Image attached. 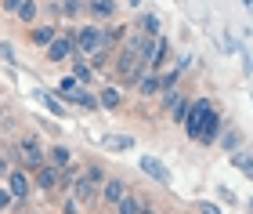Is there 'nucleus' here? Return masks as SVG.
I'll return each mask as SVG.
<instances>
[{
    "label": "nucleus",
    "mask_w": 253,
    "mask_h": 214,
    "mask_svg": "<svg viewBox=\"0 0 253 214\" xmlns=\"http://www.w3.org/2000/svg\"><path fill=\"white\" fill-rule=\"evenodd\" d=\"M213 116H221V109H217L210 98L199 95V98H192V102H188V112H185V123H181V127H185V134L192 142H199V134L206 131V123H210Z\"/></svg>",
    "instance_id": "obj_1"
},
{
    "label": "nucleus",
    "mask_w": 253,
    "mask_h": 214,
    "mask_svg": "<svg viewBox=\"0 0 253 214\" xmlns=\"http://www.w3.org/2000/svg\"><path fill=\"white\" fill-rule=\"evenodd\" d=\"M145 69H148L145 58H137L130 48L112 51V76L120 80V87H134L137 80H141V73H145Z\"/></svg>",
    "instance_id": "obj_2"
},
{
    "label": "nucleus",
    "mask_w": 253,
    "mask_h": 214,
    "mask_svg": "<svg viewBox=\"0 0 253 214\" xmlns=\"http://www.w3.org/2000/svg\"><path fill=\"white\" fill-rule=\"evenodd\" d=\"M73 40H76L80 54H94L101 48H109V44H105V26H98V22H87V26L73 29Z\"/></svg>",
    "instance_id": "obj_3"
},
{
    "label": "nucleus",
    "mask_w": 253,
    "mask_h": 214,
    "mask_svg": "<svg viewBox=\"0 0 253 214\" xmlns=\"http://www.w3.org/2000/svg\"><path fill=\"white\" fill-rule=\"evenodd\" d=\"M18 153H22V163L33 167V171H37V167H40L43 160H47V156H43V145H40L37 134H18Z\"/></svg>",
    "instance_id": "obj_4"
},
{
    "label": "nucleus",
    "mask_w": 253,
    "mask_h": 214,
    "mask_svg": "<svg viewBox=\"0 0 253 214\" xmlns=\"http://www.w3.org/2000/svg\"><path fill=\"white\" fill-rule=\"evenodd\" d=\"M58 185H62V171L43 160L37 167V174H33V189H40V193H58Z\"/></svg>",
    "instance_id": "obj_5"
},
{
    "label": "nucleus",
    "mask_w": 253,
    "mask_h": 214,
    "mask_svg": "<svg viewBox=\"0 0 253 214\" xmlns=\"http://www.w3.org/2000/svg\"><path fill=\"white\" fill-rule=\"evenodd\" d=\"M137 167H141V174H148V178H152V182H159V185H170V182H174L170 167H167L163 160H156V156H148V153L137 160Z\"/></svg>",
    "instance_id": "obj_6"
},
{
    "label": "nucleus",
    "mask_w": 253,
    "mask_h": 214,
    "mask_svg": "<svg viewBox=\"0 0 253 214\" xmlns=\"http://www.w3.org/2000/svg\"><path fill=\"white\" fill-rule=\"evenodd\" d=\"M73 51H76L73 33H58V37L47 44V62H69V58H73Z\"/></svg>",
    "instance_id": "obj_7"
},
{
    "label": "nucleus",
    "mask_w": 253,
    "mask_h": 214,
    "mask_svg": "<svg viewBox=\"0 0 253 214\" xmlns=\"http://www.w3.org/2000/svg\"><path fill=\"white\" fill-rule=\"evenodd\" d=\"M4 178H7V193L15 200H26L33 193V178H29V171H22V167H11Z\"/></svg>",
    "instance_id": "obj_8"
},
{
    "label": "nucleus",
    "mask_w": 253,
    "mask_h": 214,
    "mask_svg": "<svg viewBox=\"0 0 253 214\" xmlns=\"http://www.w3.org/2000/svg\"><path fill=\"white\" fill-rule=\"evenodd\" d=\"M126 193H130V185H126L123 178H105V182H101V193H98V200H101V204H109V207H116Z\"/></svg>",
    "instance_id": "obj_9"
},
{
    "label": "nucleus",
    "mask_w": 253,
    "mask_h": 214,
    "mask_svg": "<svg viewBox=\"0 0 253 214\" xmlns=\"http://www.w3.org/2000/svg\"><path fill=\"white\" fill-rule=\"evenodd\" d=\"M69 189H73V196H76L84 207H87V204H94V200H98V193H101V185H98V182H90L87 174H76Z\"/></svg>",
    "instance_id": "obj_10"
},
{
    "label": "nucleus",
    "mask_w": 253,
    "mask_h": 214,
    "mask_svg": "<svg viewBox=\"0 0 253 214\" xmlns=\"http://www.w3.org/2000/svg\"><path fill=\"white\" fill-rule=\"evenodd\" d=\"M87 15H90V22H98V26H105V22H112L116 18V0H87Z\"/></svg>",
    "instance_id": "obj_11"
},
{
    "label": "nucleus",
    "mask_w": 253,
    "mask_h": 214,
    "mask_svg": "<svg viewBox=\"0 0 253 214\" xmlns=\"http://www.w3.org/2000/svg\"><path fill=\"white\" fill-rule=\"evenodd\" d=\"M243 142H246V134L235 127V123H228L224 120V127H221V134H217V142L213 145H221V153H235V149H243Z\"/></svg>",
    "instance_id": "obj_12"
},
{
    "label": "nucleus",
    "mask_w": 253,
    "mask_h": 214,
    "mask_svg": "<svg viewBox=\"0 0 253 214\" xmlns=\"http://www.w3.org/2000/svg\"><path fill=\"white\" fill-rule=\"evenodd\" d=\"M170 65V40L167 37H156V48L148 54V73H163Z\"/></svg>",
    "instance_id": "obj_13"
},
{
    "label": "nucleus",
    "mask_w": 253,
    "mask_h": 214,
    "mask_svg": "<svg viewBox=\"0 0 253 214\" xmlns=\"http://www.w3.org/2000/svg\"><path fill=\"white\" fill-rule=\"evenodd\" d=\"M65 102H69V106H80V109H87V112L101 109V106H98V95H90V91H87V84H80L73 95H65Z\"/></svg>",
    "instance_id": "obj_14"
},
{
    "label": "nucleus",
    "mask_w": 253,
    "mask_h": 214,
    "mask_svg": "<svg viewBox=\"0 0 253 214\" xmlns=\"http://www.w3.org/2000/svg\"><path fill=\"white\" fill-rule=\"evenodd\" d=\"M101 149H109V153L134 149V134H116V131H105V134H101Z\"/></svg>",
    "instance_id": "obj_15"
},
{
    "label": "nucleus",
    "mask_w": 253,
    "mask_h": 214,
    "mask_svg": "<svg viewBox=\"0 0 253 214\" xmlns=\"http://www.w3.org/2000/svg\"><path fill=\"white\" fill-rule=\"evenodd\" d=\"M134 91H137V98H156L159 95V73H141V80L134 84Z\"/></svg>",
    "instance_id": "obj_16"
},
{
    "label": "nucleus",
    "mask_w": 253,
    "mask_h": 214,
    "mask_svg": "<svg viewBox=\"0 0 253 214\" xmlns=\"http://www.w3.org/2000/svg\"><path fill=\"white\" fill-rule=\"evenodd\" d=\"M54 37H58V29H54L51 22L47 26H29V44H37V48H47Z\"/></svg>",
    "instance_id": "obj_17"
},
{
    "label": "nucleus",
    "mask_w": 253,
    "mask_h": 214,
    "mask_svg": "<svg viewBox=\"0 0 253 214\" xmlns=\"http://www.w3.org/2000/svg\"><path fill=\"white\" fill-rule=\"evenodd\" d=\"M47 163H54L58 171L73 167V149H69V145H51V149H47Z\"/></svg>",
    "instance_id": "obj_18"
},
{
    "label": "nucleus",
    "mask_w": 253,
    "mask_h": 214,
    "mask_svg": "<svg viewBox=\"0 0 253 214\" xmlns=\"http://www.w3.org/2000/svg\"><path fill=\"white\" fill-rule=\"evenodd\" d=\"M37 98H40V106L47 112H54V116H69L65 102H58V91H37Z\"/></svg>",
    "instance_id": "obj_19"
},
{
    "label": "nucleus",
    "mask_w": 253,
    "mask_h": 214,
    "mask_svg": "<svg viewBox=\"0 0 253 214\" xmlns=\"http://www.w3.org/2000/svg\"><path fill=\"white\" fill-rule=\"evenodd\" d=\"M134 29L148 33V37H163V22H159L156 15H148V11H145V15H137V18H134Z\"/></svg>",
    "instance_id": "obj_20"
},
{
    "label": "nucleus",
    "mask_w": 253,
    "mask_h": 214,
    "mask_svg": "<svg viewBox=\"0 0 253 214\" xmlns=\"http://www.w3.org/2000/svg\"><path fill=\"white\" fill-rule=\"evenodd\" d=\"M228 156H232V167H235V171H243L250 182H253V153H250V149H235V153H228Z\"/></svg>",
    "instance_id": "obj_21"
},
{
    "label": "nucleus",
    "mask_w": 253,
    "mask_h": 214,
    "mask_svg": "<svg viewBox=\"0 0 253 214\" xmlns=\"http://www.w3.org/2000/svg\"><path fill=\"white\" fill-rule=\"evenodd\" d=\"M98 106L101 109H120L123 106V87H101L98 91Z\"/></svg>",
    "instance_id": "obj_22"
},
{
    "label": "nucleus",
    "mask_w": 253,
    "mask_h": 214,
    "mask_svg": "<svg viewBox=\"0 0 253 214\" xmlns=\"http://www.w3.org/2000/svg\"><path fill=\"white\" fill-rule=\"evenodd\" d=\"M141 207H145V200H141V196L126 193L120 204H116V214H141Z\"/></svg>",
    "instance_id": "obj_23"
},
{
    "label": "nucleus",
    "mask_w": 253,
    "mask_h": 214,
    "mask_svg": "<svg viewBox=\"0 0 253 214\" xmlns=\"http://www.w3.org/2000/svg\"><path fill=\"white\" fill-rule=\"evenodd\" d=\"M84 0H58V11H62V18H69V22H76L80 15H84Z\"/></svg>",
    "instance_id": "obj_24"
},
{
    "label": "nucleus",
    "mask_w": 253,
    "mask_h": 214,
    "mask_svg": "<svg viewBox=\"0 0 253 214\" xmlns=\"http://www.w3.org/2000/svg\"><path fill=\"white\" fill-rule=\"evenodd\" d=\"M40 15V4L37 0H22V7H18V22H26V26H33Z\"/></svg>",
    "instance_id": "obj_25"
},
{
    "label": "nucleus",
    "mask_w": 253,
    "mask_h": 214,
    "mask_svg": "<svg viewBox=\"0 0 253 214\" xmlns=\"http://www.w3.org/2000/svg\"><path fill=\"white\" fill-rule=\"evenodd\" d=\"M188 102H192V95L185 91V95H181V98H177L174 106H170V120H174V123H185V112H188Z\"/></svg>",
    "instance_id": "obj_26"
},
{
    "label": "nucleus",
    "mask_w": 253,
    "mask_h": 214,
    "mask_svg": "<svg viewBox=\"0 0 253 214\" xmlns=\"http://www.w3.org/2000/svg\"><path fill=\"white\" fill-rule=\"evenodd\" d=\"M181 95H185L181 87H174V91H159V95H156V98H159V109H163V112H170V106H174Z\"/></svg>",
    "instance_id": "obj_27"
},
{
    "label": "nucleus",
    "mask_w": 253,
    "mask_h": 214,
    "mask_svg": "<svg viewBox=\"0 0 253 214\" xmlns=\"http://www.w3.org/2000/svg\"><path fill=\"white\" fill-rule=\"evenodd\" d=\"M80 211H84V204H80L76 196H69L65 204H62V214H80Z\"/></svg>",
    "instance_id": "obj_28"
},
{
    "label": "nucleus",
    "mask_w": 253,
    "mask_h": 214,
    "mask_svg": "<svg viewBox=\"0 0 253 214\" xmlns=\"http://www.w3.org/2000/svg\"><path fill=\"white\" fill-rule=\"evenodd\" d=\"M195 211H199V214H224L217 204H210V200H199V204H195Z\"/></svg>",
    "instance_id": "obj_29"
},
{
    "label": "nucleus",
    "mask_w": 253,
    "mask_h": 214,
    "mask_svg": "<svg viewBox=\"0 0 253 214\" xmlns=\"http://www.w3.org/2000/svg\"><path fill=\"white\" fill-rule=\"evenodd\" d=\"M0 58H4L7 65H15V48H11L7 40H0Z\"/></svg>",
    "instance_id": "obj_30"
},
{
    "label": "nucleus",
    "mask_w": 253,
    "mask_h": 214,
    "mask_svg": "<svg viewBox=\"0 0 253 214\" xmlns=\"http://www.w3.org/2000/svg\"><path fill=\"white\" fill-rule=\"evenodd\" d=\"M87 178H90V182H98V185H101V182H105V171H101L98 163H90V167H87Z\"/></svg>",
    "instance_id": "obj_31"
},
{
    "label": "nucleus",
    "mask_w": 253,
    "mask_h": 214,
    "mask_svg": "<svg viewBox=\"0 0 253 214\" xmlns=\"http://www.w3.org/2000/svg\"><path fill=\"white\" fill-rule=\"evenodd\" d=\"M192 65H195V58H192V54H181V58H177V65H174V69H181V73H188V69H192Z\"/></svg>",
    "instance_id": "obj_32"
},
{
    "label": "nucleus",
    "mask_w": 253,
    "mask_h": 214,
    "mask_svg": "<svg viewBox=\"0 0 253 214\" xmlns=\"http://www.w3.org/2000/svg\"><path fill=\"white\" fill-rule=\"evenodd\" d=\"M217 196H221L224 204H235V193H232V189H224V185H217Z\"/></svg>",
    "instance_id": "obj_33"
},
{
    "label": "nucleus",
    "mask_w": 253,
    "mask_h": 214,
    "mask_svg": "<svg viewBox=\"0 0 253 214\" xmlns=\"http://www.w3.org/2000/svg\"><path fill=\"white\" fill-rule=\"evenodd\" d=\"M0 4H4V11H7V15H18V7H22V0H0Z\"/></svg>",
    "instance_id": "obj_34"
},
{
    "label": "nucleus",
    "mask_w": 253,
    "mask_h": 214,
    "mask_svg": "<svg viewBox=\"0 0 253 214\" xmlns=\"http://www.w3.org/2000/svg\"><path fill=\"white\" fill-rule=\"evenodd\" d=\"M11 200H15V196H11L7 189H0V211H7V207H11Z\"/></svg>",
    "instance_id": "obj_35"
},
{
    "label": "nucleus",
    "mask_w": 253,
    "mask_h": 214,
    "mask_svg": "<svg viewBox=\"0 0 253 214\" xmlns=\"http://www.w3.org/2000/svg\"><path fill=\"white\" fill-rule=\"evenodd\" d=\"M7 171H11V160H7L4 153H0V174H7Z\"/></svg>",
    "instance_id": "obj_36"
},
{
    "label": "nucleus",
    "mask_w": 253,
    "mask_h": 214,
    "mask_svg": "<svg viewBox=\"0 0 253 214\" xmlns=\"http://www.w3.org/2000/svg\"><path fill=\"white\" fill-rule=\"evenodd\" d=\"M246 214H253V200H246Z\"/></svg>",
    "instance_id": "obj_37"
},
{
    "label": "nucleus",
    "mask_w": 253,
    "mask_h": 214,
    "mask_svg": "<svg viewBox=\"0 0 253 214\" xmlns=\"http://www.w3.org/2000/svg\"><path fill=\"white\" fill-rule=\"evenodd\" d=\"M137 4H141V0H130V7H137Z\"/></svg>",
    "instance_id": "obj_38"
},
{
    "label": "nucleus",
    "mask_w": 253,
    "mask_h": 214,
    "mask_svg": "<svg viewBox=\"0 0 253 214\" xmlns=\"http://www.w3.org/2000/svg\"><path fill=\"white\" fill-rule=\"evenodd\" d=\"M243 4H246V7H253V0H243Z\"/></svg>",
    "instance_id": "obj_39"
},
{
    "label": "nucleus",
    "mask_w": 253,
    "mask_h": 214,
    "mask_svg": "<svg viewBox=\"0 0 253 214\" xmlns=\"http://www.w3.org/2000/svg\"><path fill=\"white\" fill-rule=\"evenodd\" d=\"M250 153H253V145H250Z\"/></svg>",
    "instance_id": "obj_40"
},
{
    "label": "nucleus",
    "mask_w": 253,
    "mask_h": 214,
    "mask_svg": "<svg viewBox=\"0 0 253 214\" xmlns=\"http://www.w3.org/2000/svg\"><path fill=\"white\" fill-rule=\"evenodd\" d=\"M250 102H253V95H250Z\"/></svg>",
    "instance_id": "obj_41"
}]
</instances>
